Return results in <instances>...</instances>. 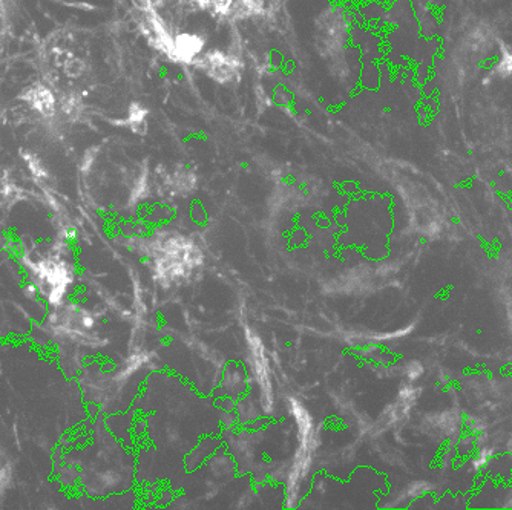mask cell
<instances>
[{
	"label": "cell",
	"instance_id": "6da1fadb",
	"mask_svg": "<svg viewBox=\"0 0 512 510\" xmlns=\"http://www.w3.org/2000/svg\"><path fill=\"white\" fill-rule=\"evenodd\" d=\"M155 273L169 282L191 275L201 262V255L194 242L178 236V233H161L152 244Z\"/></svg>",
	"mask_w": 512,
	"mask_h": 510
},
{
	"label": "cell",
	"instance_id": "7a4b0ae2",
	"mask_svg": "<svg viewBox=\"0 0 512 510\" xmlns=\"http://www.w3.org/2000/svg\"><path fill=\"white\" fill-rule=\"evenodd\" d=\"M350 37V20L342 8L332 7L322 11L316 22V45L325 60H335L345 51Z\"/></svg>",
	"mask_w": 512,
	"mask_h": 510
},
{
	"label": "cell",
	"instance_id": "3957f363",
	"mask_svg": "<svg viewBox=\"0 0 512 510\" xmlns=\"http://www.w3.org/2000/svg\"><path fill=\"white\" fill-rule=\"evenodd\" d=\"M195 68L200 69L209 79L218 85L234 86L240 83L243 74L244 63L240 57L227 51H204L194 63Z\"/></svg>",
	"mask_w": 512,
	"mask_h": 510
},
{
	"label": "cell",
	"instance_id": "277c9868",
	"mask_svg": "<svg viewBox=\"0 0 512 510\" xmlns=\"http://www.w3.org/2000/svg\"><path fill=\"white\" fill-rule=\"evenodd\" d=\"M206 51V40L194 33L174 34L169 60L183 65H194L195 60Z\"/></svg>",
	"mask_w": 512,
	"mask_h": 510
},
{
	"label": "cell",
	"instance_id": "5b68a950",
	"mask_svg": "<svg viewBox=\"0 0 512 510\" xmlns=\"http://www.w3.org/2000/svg\"><path fill=\"white\" fill-rule=\"evenodd\" d=\"M183 7L204 11L218 19H240L238 0H178Z\"/></svg>",
	"mask_w": 512,
	"mask_h": 510
},
{
	"label": "cell",
	"instance_id": "8992f818",
	"mask_svg": "<svg viewBox=\"0 0 512 510\" xmlns=\"http://www.w3.org/2000/svg\"><path fill=\"white\" fill-rule=\"evenodd\" d=\"M496 72L500 77L512 76V51H503L496 65Z\"/></svg>",
	"mask_w": 512,
	"mask_h": 510
}]
</instances>
